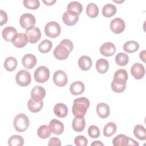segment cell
<instances>
[{"label": "cell", "mask_w": 146, "mask_h": 146, "mask_svg": "<svg viewBox=\"0 0 146 146\" xmlns=\"http://www.w3.org/2000/svg\"><path fill=\"white\" fill-rule=\"evenodd\" d=\"M128 77V73L125 70L119 69L114 74L113 81L120 84L126 83Z\"/></svg>", "instance_id": "19"}, {"label": "cell", "mask_w": 146, "mask_h": 146, "mask_svg": "<svg viewBox=\"0 0 146 146\" xmlns=\"http://www.w3.org/2000/svg\"><path fill=\"white\" fill-rule=\"evenodd\" d=\"M19 23L22 28L29 30L34 27L35 24V18L30 13L23 14L19 19Z\"/></svg>", "instance_id": "6"}, {"label": "cell", "mask_w": 146, "mask_h": 146, "mask_svg": "<svg viewBox=\"0 0 146 146\" xmlns=\"http://www.w3.org/2000/svg\"><path fill=\"white\" fill-rule=\"evenodd\" d=\"M145 50H143V51L140 52V55H139L140 59H142L143 62H145Z\"/></svg>", "instance_id": "46"}, {"label": "cell", "mask_w": 146, "mask_h": 146, "mask_svg": "<svg viewBox=\"0 0 146 146\" xmlns=\"http://www.w3.org/2000/svg\"><path fill=\"white\" fill-rule=\"evenodd\" d=\"M88 134L91 138H98L100 136V130L97 126L92 125L88 129Z\"/></svg>", "instance_id": "41"}, {"label": "cell", "mask_w": 146, "mask_h": 146, "mask_svg": "<svg viewBox=\"0 0 146 146\" xmlns=\"http://www.w3.org/2000/svg\"><path fill=\"white\" fill-rule=\"evenodd\" d=\"M116 129L117 127L116 124L113 122H109L104 127L103 135L106 137H111L115 133Z\"/></svg>", "instance_id": "30"}, {"label": "cell", "mask_w": 146, "mask_h": 146, "mask_svg": "<svg viewBox=\"0 0 146 146\" xmlns=\"http://www.w3.org/2000/svg\"><path fill=\"white\" fill-rule=\"evenodd\" d=\"M34 77L36 82L41 83H44L49 79L50 71L47 67L44 66H39L35 70Z\"/></svg>", "instance_id": "5"}, {"label": "cell", "mask_w": 146, "mask_h": 146, "mask_svg": "<svg viewBox=\"0 0 146 146\" xmlns=\"http://www.w3.org/2000/svg\"><path fill=\"white\" fill-rule=\"evenodd\" d=\"M56 0H50V1H43V2L46 4L47 6H51L54 3H55L56 2Z\"/></svg>", "instance_id": "45"}, {"label": "cell", "mask_w": 146, "mask_h": 146, "mask_svg": "<svg viewBox=\"0 0 146 146\" xmlns=\"http://www.w3.org/2000/svg\"><path fill=\"white\" fill-rule=\"evenodd\" d=\"M43 106V102L42 100L40 102H35L31 98L27 102V107L30 111L36 113L40 111Z\"/></svg>", "instance_id": "28"}, {"label": "cell", "mask_w": 146, "mask_h": 146, "mask_svg": "<svg viewBox=\"0 0 146 146\" xmlns=\"http://www.w3.org/2000/svg\"><path fill=\"white\" fill-rule=\"evenodd\" d=\"M23 3L25 7L31 10H36L40 6V2L38 0H24Z\"/></svg>", "instance_id": "39"}, {"label": "cell", "mask_w": 146, "mask_h": 146, "mask_svg": "<svg viewBox=\"0 0 146 146\" xmlns=\"http://www.w3.org/2000/svg\"><path fill=\"white\" fill-rule=\"evenodd\" d=\"M17 66V59L13 57L10 56L7 58L4 62L5 68L8 71H14Z\"/></svg>", "instance_id": "33"}, {"label": "cell", "mask_w": 146, "mask_h": 146, "mask_svg": "<svg viewBox=\"0 0 146 146\" xmlns=\"http://www.w3.org/2000/svg\"><path fill=\"white\" fill-rule=\"evenodd\" d=\"M111 88L116 93H121L123 92L125 88H126V83H123V84H120V83H117L113 80L111 82Z\"/></svg>", "instance_id": "40"}, {"label": "cell", "mask_w": 146, "mask_h": 146, "mask_svg": "<svg viewBox=\"0 0 146 146\" xmlns=\"http://www.w3.org/2000/svg\"><path fill=\"white\" fill-rule=\"evenodd\" d=\"M29 41V38L26 34L17 33L11 40L13 44L17 48L25 47Z\"/></svg>", "instance_id": "12"}, {"label": "cell", "mask_w": 146, "mask_h": 146, "mask_svg": "<svg viewBox=\"0 0 146 146\" xmlns=\"http://www.w3.org/2000/svg\"><path fill=\"white\" fill-rule=\"evenodd\" d=\"M31 99L35 102H40L45 97L46 91L43 87L40 86H34L31 91Z\"/></svg>", "instance_id": "13"}, {"label": "cell", "mask_w": 146, "mask_h": 146, "mask_svg": "<svg viewBox=\"0 0 146 146\" xmlns=\"http://www.w3.org/2000/svg\"><path fill=\"white\" fill-rule=\"evenodd\" d=\"M17 34V30L12 26L5 27L2 33L3 38L7 42H11L14 36Z\"/></svg>", "instance_id": "24"}, {"label": "cell", "mask_w": 146, "mask_h": 146, "mask_svg": "<svg viewBox=\"0 0 146 146\" xmlns=\"http://www.w3.org/2000/svg\"><path fill=\"white\" fill-rule=\"evenodd\" d=\"M90 107V101L85 97L75 99L72 107V112L75 117H84Z\"/></svg>", "instance_id": "1"}, {"label": "cell", "mask_w": 146, "mask_h": 146, "mask_svg": "<svg viewBox=\"0 0 146 146\" xmlns=\"http://www.w3.org/2000/svg\"><path fill=\"white\" fill-rule=\"evenodd\" d=\"M97 71L100 74H105L109 68V63L107 60L100 58L98 59L95 64Z\"/></svg>", "instance_id": "26"}, {"label": "cell", "mask_w": 146, "mask_h": 146, "mask_svg": "<svg viewBox=\"0 0 146 146\" xmlns=\"http://www.w3.org/2000/svg\"><path fill=\"white\" fill-rule=\"evenodd\" d=\"M54 112L58 117L63 118L68 114V108L64 103H57L54 107Z\"/></svg>", "instance_id": "23"}, {"label": "cell", "mask_w": 146, "mask_h": 146, "mask_svg": "<svg viewBox=\"0 0 146 146\" xmlns=\"http://www.w3.org/2000/svg\"><path fill=\"white\" fill-rule=\"evenodd\" d=\"M78 66L79 68L83 71L90 70L92 66L91 59L90 57L86 55L80 56L78 59Z\"/></svg>", "instance_id": "25"}, {"label": "cell", "mask_w": 146, "mask_h": 146, "mask_svg": "<svg viewBox=\"0 0 146 146\" xmlns=\"http://www.w3.org/2000/svg\"><path fill=\"white\" fill-rule=\"evenodd\" d=\"M51 130L49 125H42L39 127L37 131L38 136L42 139H47L51 134Z\"/></svg>", "instance_id": "32"}, {"label": "cell", "mask_w": 146, "mask_h": 146, "mask_svg": "<svg viewBox=\"0 0 146 146\" xmlns=\"http://www.w3.org/2000/svg\"><path fill=\"white\" fill-rule=\"evenodd\" d=\"M74 143L77 146H86L88 144V140L84 136L79 135L74 139Z\"/></svg>", "instance_id": "42"}, {"label": "cell", "mask_w": 146, "mask_h": 146, "mask_svg": "<svg viewBox=\"0 0 146 146\" xmlns=\"http://www.w3.org/2000/svg\"><path fill=\"white\" fill-rule=\"evenodd\" d=\"M61 31V28L58 23L55 21L48 22L44 26V33L48 37L54 38L57 37Z\"/></svg>", "instance_id": "3"}, {"label": "cell", "mask_w": 146, "mask_h": 146, "mask_svg": "<svg viewBox=\"0 0 146 146\" xmlns=\"http://www.w3.org/2000/svg\"><path fill=\"white\" fill-rule=\"evenodd\" d=\"M145 68L140 63L133 64L131 68V74L135 79H141L145 75Z\"/></svg>", "instance_id": "14"}, {"label": "cell", "mask_w": 146, "mask_h": 146, "mask_svg": "<svg viewBox=\"0 0 146 146\" xmlns=\"http://www.w3.org/2000/svg\"><path fill=\"white\" fill-rule=\"evenodd\" d=\"M71 52L70 49L61 41L54 49L53 54L56 59L62 60L67 58Z\"/></svg>", "instance_id": "7"}, {"label": "cell", "mask_w": 146, "mask_h": 146, "mask_svg": "<svg viewBox=\"0 0 146 146\" xmlns=\"http://www.w3.org/2000/svg\"><path fill=\"white\" fill-rule=\"evenodd\" d=\"M115 62L120 66H124L129 62V57L125 53L119 52L115 56Z\"/></svg>", "instance_id": "38"}, {"label": "cell", "mask_w": 146, "mask_h": 146, "mask_svg": "<svg viewBox=\"0 0 146 146\" xmlns=\"http://www.w3.org/2000/svg\"><path fill=\"white\" fill-rule=\"evenodd\" d=\"M125 27L124 21L120 18L116 17L110 23L111 30L115 34H120L123 32Z\"/></svg>", "instance_id": "9"}, {"label": "cell", "mask_w": 146, "mask_h": 146, "mask_svg": "<svg viewBox=\"0 0 146 146\" xmlns=\"http://www.w3.org/2000/svg\"><path fill=\"white\" fill-rule=\"evenodd\" d=\"M67 10L75 12L79 15L83 10V6L82 4L79 2L72 1L68 4Z\"/></svg>", "instance_id": "35"}, {"label": "cell", "mask_w": 146, "mask_h": 146, "mask_svg": "<svg viewBox=\"0 0 146 146\" xmlns=\"http://www.w3.org/2000/svg\"><path fill=\"white\" fill-rule=\"evenodd\" d=\"M96 112L100 117L107 118L110 113V107L105 103H100L96 106Z\"/></svg>", "instance_id": "20"}, {"label": "cell", "mask_w": 146, "mask_h": 146, "mask_svg": "<svg viewBox=\"0 0 146 146\" xmlns=\"http://www.w3.org/2000/svg\"><path fill=\"white\" fill-rule=\"evenodd\" d=\"M85 89L84 84L80 81L73 82L70 87V91L73 95H79L82 94Z\"/></svg>", "instance_id": "22"}, {"label": "cell", "mask_w": 146, "mask_h": 146, "mask_svg": "<svg viewBox=\"0 0 146 146\" xmlns=\"http://www.w3.org/2000/svg\"><path fill=\"white\" fill-rule=\"evenodd\" d=\"M86 126V120L84 117H75L72 122L73 129L78 132L84 130Z\"/></svg>", "instance_id": "21"}, {"label": "cell", "mask_w": 146, "mask_h": 146, "mask_svg": "<svg viewBox=\"0 0 146 146\" xmlns=\"http://www.w3.org/2000/svg\"><path fill=\"white\" fill-rule=\"evenodd\" d=\"M133 132L135 136L138 139L140 140H145L146 139V130L143 125L140 124L135 125Z\"/></svg>", "instance_id": "29"}, {"label": "cell", "mask_w": 146, "mask_h": 146, "mask_svg": "<svg viewBox=\"0 0 146 146\" xmlns=\"http://www.w3.org/2000/svg\"><path fill=\"white\" fill-rule=\"evenodd\" d=\"M139 48V43L134 40L126 42L123 45V50L128 53L136 52Z\"/></svg>", "instance_id": "31"}, {"label": "cell", "mask_w": 146, "mask_h": 146, "mask_svg": "<svg viewBox=\"0 0 146 146\" xmlns=\"http://www.w3.org/2000/svg\"><path fill=\"white\" fill-rule=\"evenodd\" d=\"M15 80L20 86H27L30 84L31 80L30 73L26 70H21L17 72L15 76Z\"/></svg>", "instance_id": "8"}, {"label": "cell", "mask_w": 146, "mask_h": 146, "mask_svg": "<svg viewBox=\"0 0 146 146\" xmlns=\"http://www.w3.org/2000/svg\"><path fill=\"white\" fill-rule=\"evenodd\" d=\"M36 57L31 54H27L22 59V63L23 67L26 69L33 68L36 64Z\"/></svg>", "instance_id": "17"}, {"label": "cell", "mask_w": 146, "mask_h": 146, "mask_svg": "<svg viewBox=\"0 0 146 146\" xmlns=\"http://www.w3.org/2000/svg\"><path fill=\"white\" fill-rule=\"evenodd\" d=\"M25 34L29 38V42L32 44L37 42L41 37V32L38 27H33L32 29L26 30Z\"/></svg>", "instance_id": "15"}, {"label": "cell", "mask_w": 146, "mask_h": 146, "mask_svg": "<svg viewBox=\"0 0 146 146\" xmlns=\"http://www.w3.org/2000/svg\"><path fill=\"white\" fill-rule=\"evenodd\" d=\"M112 144L114 146H125V145H137L139 143L135 140L125 135L120 134L115 137L112 140Z\"/></svg>", "instance_id": "4"}, {"label": "cell", "mask_w": 146, "mask_h": 146, "mask_svg": "<svg viewBox=\"0 0 146 146\" xmlns=\"http://www.w3.org/2000/svg\"><path fill=\"white\" fill-rule=\"evenodd\" d=\"M0 16H1V22L0 25L2 26L3 25L5 24L7 21V15L6 13L2 10H0Z\"/></svg>", "instance_id": "44"}, {"label": "cell", "mask_w": 146, "mask_h": 146, "mask_svg": "<svg viewBox=\"0 0 146 146\" xmlns=\"http://www.w3.org/2000/svg\"><path fill=\"white\" fill-rule=\"evenodd\" d=\"M62 20L65 25L73 26L78 21L79 15L75 12L67 10L62 15Z\"/></svg>", "instance_id": "10"}, {"label": "cell", "mask_w": 146, "mask_h": 146, "mask_svg": "<svg viewBox=\"0 0 146 146\" xmlns=\"http://www.w3.org/2000/svg\"><path fill=\"white\" fill-rule=\"evenodd\" d=\"M86 13L88 17L91 18H94L98 15L99 8L94 3H90L86 7Z\"/></svg>", "instance_id": "34"}, {"label": "cell", "mask_w": 146, "mask_h": 146, "mask_svg": "<svg viewBox=\"0 0 146 146\" xmlns=\"http://www.w3.org/2000/svg\"><path fill=\"white\" fill-rule=\"evenodd\" d=\"M100 52L105 56H112L116 52L115 46L112 42H106L100 46Z\"/></svg>", "instance_id": "16"}, {"label": "cell", "mask_w": 146, "mask_h": 146, "mask_svg": "<svg viewBox=\"0 0 146 146\" xmlns=\"http://www.w3.org/2000/svg\"><path fill=\"white\" fill-rule=\"evenodd\" d=\"M24 144V139L20 135H13L8 140L10 146H22Z\"/></svg>", "instance_id": "36"}, {"label": "cell", "mask_w": 146, "mask_h": 146, "mask_svg": "<svg viewBox=\"0 0 146 146\" xmlns=\"http://www.w3.org/2000/svg\"><path fill=\"white\" fill-rule=\"evenodd\" d=\"M49 127L53 133L56 135L62 134L64 131V125L60 121L57 119H52L49 123Z\"/></svg>", "instance_id": "18"}, {"label": "cell", "mask_w": 146, "mask_h": 146, "mask_svg": "<svg viewBox=\"0 0 146 146\" xmlns=\"http://www.w3.org/2000/svg\"><path fill=\"white\" fill-rule=\"evenodd\" d=\"M62 145L61 141L59 139L58 137H53L49 139L48 145V146H54V145H57V146H60Z\"/></svg>", "instance_id": "43"}, {"label": "cell", "mask_w": 146, "mask_h": 146, "mask_svg": "<svg viewBox=\"0 0 146 146\" xmlns=\"http://www.w3.org/2000/svg\"><path fill=\"white\" fill-rule=\"evenodd\" d=\"M54 83L59 87L66 86L68 82V78L66 74L62 70H57L53 75Z\"/></svg>", "instance_id": "11"}, {"label": "cell", "mask_w": 146, "mask_h": 146, "mask_svg": "<svg viewBox=\"0 0 146 146\" xmlns=\"http://www.w3.org/2000/svg\"><path fill=\"white\" fill-rule=\"evenodd\" d=\"M30 121L28 117L24 113L17 114L14 119L13 125L15 129L19 132L25 131L29 127Z\"/></svg>", "instance_id": "2"}, {"label": "cell", "mask_w": 146, "mask_h": 146, "mask_svg": "<svg viewBox=\"0 0 146 146\" xmlns=\"http://www.w3.org/2000/svg\"><path fill=\"white\" fill-rule=\"evenodd\" d=\"M52 47V42L48 39L43 40L38 46V50L42 53H47L50 51Z\"/></svg>", "instance_id": "37"}, {"label": "cell", "mask_w": 146, "mask_h": 146, "mask_svg": "<svg viewBox=\"0 0 146 146\" xmlns=\"http://www.w3.org/2000/svg\"><path fill=\"white\" fill-rule=\"evenodd\" d=\"M91 145H95V146H97V145H102L103 146L104 144L100 142V141H94L91 143Z\"/></svg>", "instance_id": "47"}, {"label": "cell", "mask_w": 146, "mask_h": 146, "mask_svg": "<svg viewBox=\"0 0 146 146\" xmlns=\"http://www.w3.org/2000/svg\"><path fill=\"white\" fill-rule=\"evenodd\" d=\"M116 7L111 3L105 5L102 8V14L104 17L110 18L114 15L116 13Z\"/></svg>", "instance_id": "27"}]
</instances>
